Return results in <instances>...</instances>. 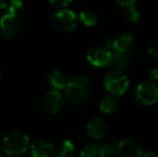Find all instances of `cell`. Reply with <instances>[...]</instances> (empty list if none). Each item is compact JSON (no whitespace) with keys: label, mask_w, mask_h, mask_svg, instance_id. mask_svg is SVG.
<instances>
[{"label":"cell","mask_w":158,"mask_h":157,"mask_svg":"<svg viewBox=\"0 0 158 157\" xmlns=\"http://www.w3.org/2000/svg\"><path fill=\"white\" fill-rule=\"evenodd\" d=\"M92 95V82L87 76H80L69 80L64 88V96L73 105H83Z\"/></svg>","instance_id":"obj_1"},{"label":"cell","mask_w":158,"mask_h":157,"mask_svg":"<svg viewBox=\"0 0 158 157\" xmlns=\"http://www.w3.org/2000/svg\"><path fill=\"white\" fill-rule=\"evenodd\" d=\"M1 147L4 154L9 156H21L30 147L29 137L21 131H12L4 136Z\"/></svg>","instance_id":"obj_2"},{"label":"cell","mask_w":158,"mask_h":157,"mask_svg":"<svg viewBox=\"0 0 158 157\" xmlns=\"http://www.w3.org/2000/svg\"><path fill=\"white\" fill-rule=\"evenodd\" d=\"M103 84L106 89L111 94V96L121 97L128 89L129 80L123 70L112 69L106 73Z\"/></svg>","instance_id":"obj_3"},{"label":"cell","mask_w":158,"mask_h":157,"mask_svg":"<svg viewBox=\"0 0 158 157\" xmlns=\"http://www.w3.org/2000/svg\"><path fill=\"white\" fill-rule=\"evenodd\" d=\"M133 100L142 107H151L158 102V85L153 81H143L135 87Z\"/></svg>","instance_id":"obj_4"},{"label":"cell","mask_w":158,"mask_h":157,"mask_svg":"<svg viewBox=\"0 0 158 157\" xmlns=\"http://www.w3.org/2000/svg\"><path fill=\"white\" fill-rule=\"evenodd\" d=\"M77 16L69 9H58L51 16V23L55 29L59 31H72L77 25Z\"/></svg>","instance_id":"obj_5"},{"label":"cell","mask_w":158,"mask_h":157,"mask_svg":"<svg viewBox=\"0 0 158 157\" xmlns=\"http://www.w3.org/2000/svg\"><path fill=\"white\" fill-rule=\"evenodd\" d=\"M0 30L6 38H15L22 31V22L19 15L6 12L0 17Z\"/></svg>","instance_id":"obj_6"},{"label":"cell","mask_w":158,"mask_h":157,"mask_svg":"<svg viewBox=\"0 0 158 157\" xmlns=\"http://www.w3.org/2000/svg\"><path fill=\"white\" fill-rule=\"evenodd\" d=\"M64 105V96L59 90L52 89L44 95L41 107L44 113L48 115L57 114Z\"/></svg>","instance_id":"obj_7"},{"label":"cell","mask_w":158,"mask_h":157,"mask_svg":"<svg viewBox=\"0 0 158 157\" xmlns=\"http://www.w3.org/2000/svg\"><path fill=\"white\" fill-rule=\"evenodd\" d=\"M86 59L95 67H108L112 60V51L106 46H93L87 51Z\"/></svg>","instance_id":"obj_8"},{"label":"cell","mask_w":158,"mask_h":157,"mask_svg":"<svg viewBox=\"0 0 158 157\" xmlns=\"http://www.w3.org/2000/svg\"><path fill=\"white\" fill-rule=\"evenodd\" d=\"M112 52L128 54L133 46V37L129 34H123L115 38H109L106 40V45Z\"/></svg>","instance_id":"obj_9"},{"label":"cell","mask_w":158,"mask_h":157,"mask_svg":"<svg viewBox=\"0 0 158 157\" xmlns=\"http://www.w3.org/2000/svg\"><path fill=\"white\" fill-rule=\"evenodd\" d=\"M86 134L93 140H103L108 134V125L102 118H93L86 124Z\"/></svg>","instance_id":"obj_10"},{"label":"cell","mask_w":158,"mask_h":157,"mask_svg":"<svg viewBox=\"0 0 158 157\" xmlns=\"http://www.w3.org/2000/svg\"><path fill=\"white\" fill-rule=\"evenodd\" d=\"M143 149L135 139H124L118 142V155L121 157H142Z\"/></svg>","instance_id":"obj_11"},{"label":"cell","mask_w":158,"mask_h":157,"mask_svg":"<svg viewBox=\"0 0 158 157\" xmlns=\"http://www.w3.org/2000/svg\"><path fill=\"white\" fill-rule=\"evenodd\" d=\"M31 157H55V147L45 140H38L30 145Z\"/></svg>","instance_id":"obj_12"},{"label":"cell","mask_w":158,"mask_h":157,"mask_svg":"<svg viewBox=\"0 0 158 157\" xmlns=\"http://www.w3.org/2000/svg\"><path fill=\"white\" fill-rule=\"evenodd\" d=\"M48 83L50 84V86L55 90H61L66 88V86L68 85L69 80L61 71L58 70H54L52 71L48 76Z\"/></svg>","instance_id":"obj_13"},{"label":"cell","mask_w":158,"mask_h":157,"mask_svg":"<svg viewBox=\"0 0 158 157\" xmlns=\"http://www.w3.org/2000/svg\"><path fill=\"white\" fill-rule=\"evenodd\" d=\"M80 157H106L103 145L98 143H88L81 150Z\"/></svg>","instance_id":"obj_14"},{"label":"cell","mask_w":158,"mask_h":157,"mask_svg":"<svg viewBox=\"0 0 158 157\" xmlns=\"http://www.w3.org/2000/svg\"><path fill=\"white\" fill-rule=\"evenodd\" d=\"M118 108V99L114 96H106L100 101L99 109L103 114H112Z\"/></svg>","instance_id":"obj_15"},{"label":"cell","mask_w":158,"mask_h":157,"mask_svg":"<svg viewBox=\"0 0 158 157\" xmlns=\"http://www.w3.org/2000/svg\"><path fill=\"white\" fill-rule=\"evenodd\" d=\"M129 57L128 54H121V53L112 52V60H111L110 67H114L115 69L123 70L129 67Z\"/></svg>","instance_id":"obj_16"},{"label":"cell","mask_w":158,"mask_h":157,"mask_svg":"<svg viewBox=\"0 0 158 157\" xmlns=\"http://www.w3.org/2000/svg\"><path fill=\"white\" fill-rule=\"evenodd\" d=\"M79 19L82 22V24L87 27H94L99 22V17L96 12L92 10H83L80 12Z\"/></svg>","instance_id":"obj_17"},{"label":"cell","mask_w":158,"mask_h":157,"mask_svg":"<svg viewBox=\"0 0 158 157\" xmlns=\"http://www.w3.org/2000/svg\"><path fill=\"white\" fill-rule=\"evenodd\" d=\"M75 151V145L71 140H63L58 144L57 147V152H58V156L61 157H71L73 155Z\"/></svg>","instance_id":"obj_18"},{"label":"cell","mask_w":158,"mask_h":157,"mask_svg":"<svg viewBox=\"0 0 158 157\" xmlns=\"http://www.w3.org/2000/svg\"><path fill=\"white\" fill-rule=\"evenodd\" d=\"M126 19H128L130 23L137 24L141 19V13L138 10V8L135 6H129L126 9Z\"/></svg>","instance_id":"obj_19"},{"label":"cell","mask_w":158,"mask_h":157,"mask_svg":"<svg viewBox=\"0 0 158 157\" xmlns=\"http://www.w3.org/2000/svg\"><path fill=\"white\" fill-rule=\"evenodd\" d=\"M24 8H25V3H24L23 0H11L9 2L8 12L19 16V14L24 11Z\"/></svg>","instance_id":"obj_20"},{"label":"cell","mask_w":158,"mask_h":157,"mask_svg":"<svg viewBox=\"0 0 158 157\" xmlns=\"http://www.w3.org/2000/svg\"><path fill=\"white\" fill-rule=\"evenodd\" d=\"M103 145L104 152H106V156H113L118 154V143L114 142H106Z\"/></svg>","instance_id":"obj_21"},{"label":"cell","mask_w":158,"mask_h":157,"mask_svg":"<svg viewBox=\"0 0 158 157\" xmlns=\"http://www.w3.org/2000/svg\"><path fill=\"white\" fill-rule=\"evenodd\" d=\"M148 53L153 60H155L158 63V40L157 41H154L150 46H148Z\"/></svg>","instance_id":"obj_22"},{"label":"cell","mask_w":158,"mask_h":157,"mask_svg":"<svg viewBox=\"0 0 158 157\" xmlns=\"http://www.w3.org/2000/svg\"><path fill=\"white\" fill-rule=\"evenodd\" d=\"M50 2L58 9H66L72 2V0H50Z\"/></svg>","instance_id":"obj_23"},{"label":"cell","mask_w":158,"mask_h":157,"mask_svg":"<svg viewBox=\"0 0 158 157\" xmlns=\"http://www.w3.org/2000/svg\"><path fill=\"white\" fill-rule=\"evenodd\" d=\"M148 76H150L151 81L155 82V83H158V66H155L148 72Z\"/></svg>","instance_id":"obj_24"},{"label":"cell","mask_w":158,"mask_h":157,"mask_svg":"<svg viewBox=\"0 0 158 157\" xmlns=\"http://www.w3.org/2000/svg\"><path fill=\"white\" fill-rule=\"evenodd\" d=\"M117 4L121 6H123V8H129V6H132L135 4V2H137V0H116Z\"/></svg>","instance_id":"obj_25"},{"label":"cell","mask_w":158,"mask_h":157,"mask_svg":"<svg viewBox=\"0 0 158 157\" xmlns=\"http://www.w3.org/2000/svg\"><path fill=\"white\" fill-rule=\"evenodd\" d=\"M9 9V2L6 0H0V12H6Z\"/></svg>","instance_id":"obj_26"},{"label":"cell","mask_w":158,"mask_h":157,"mask_svg":"<svg viewBox=\"0 0 158 157\" xmlns=\"http://www.w3.org/2000/svg\"><path fill=\"white\" fill-rule=\"evenodd\" d=\"M142 157H158L154 152H151V151H146V152H143L142 154Z\"/></svg>","instance_id":"obj_27"},{"label":"cell","mask_w":158,"mask_h":157,"mask_svg":"<svg viewBox=\"0 0 158 157\" xmlns=\"http://www.w3.org/2000/svg\"><path fill=\"white\" fill-rule=\"evenodd\" d=\"M0 157H8L6 155H0Z\"/></svg>","instance_id":"obj_28"},{"label":"cell","mask_w":158,"mask_h":157,"mask_svg":"<svg viewBox=\"0 0 158 157\" xmlns=\"http://www.w3.org/2000/svg\"><path fill=\"white\" fill-rule=\"evenodd\" d=\"M0 78H1V71H0Z\"/></svg>","instance_id":"obj_29"},{"label":"cell","mask_w":158,"mask_h":157,"mask_svg":"<svg viewBox=\"0 0 158 157\" xmlns=\"http://www.w3.org/2000/svg\"><path fill=\"white\" fill-rule=\"evenodd\" d=\"M55 157H61V156H55Z\"/></svg>","instance_id":"obj_30"}]
</instances>
